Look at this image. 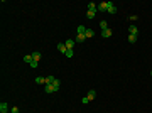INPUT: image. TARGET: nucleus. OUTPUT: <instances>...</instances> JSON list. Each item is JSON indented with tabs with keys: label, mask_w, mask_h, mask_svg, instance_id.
<instances>
[{
	"label": "nucleus",
	"mask_w": 152,
	"mask_h": 113,
	"mask_svg": "<svg viewBox=\"0 0 152 113\" xmlns=\"http://www.w3.org/2000/svg\"><path fill=\"white\" fill-rule=\"evenodd\" d=\"M86 96H88V100H90V101H91V100H95V98H96V91H95V89H90Z\"/></svg>",
	"instance_id": "obj_5"
},
{
	"label": "nucleus",
	"mask_w": 152,
	"mask_h": 113,
	"mask_svg": "<svg viewBox=\"0 0 152 113\" xmlns=\"http://www.w3.org/2000/svg\"><path fill=\"white\" fill-rule=\"evenodd\" d=\"M100 27H101V30L108 29V24H106V20H101V22H100Z\"/></svg>",
	"instance_id": "obj_19"
},
{
	"label": "nucleus",
	"mask_w": 152,
	"mask_h": 113,
	"mask_svg": "<svg viewBox=\"0 0 152 113\" xmlns=\"http://www.w3.org/2000/svg\"><path fill=\"white\" fill-rule=\"evenodd\" d=\"M78 34H86V29H85V25H78Z\"/></svg>",
	"instance_id": "obj_20"
},
{
	"label": "nucleus",
	"mask_w": 152,
	"mask_h": 113,
	"mask_svg": "<svg viewBox=\"0 0 152 113\" xmlns=\"http://www.w3.org/2000/svg\"><path fill=\"white\" fill-rule=\"evenodd\" d=\"M101 35H103V37H110V35H111V29H110V27L105 29V30L101 32Z\"/></svg>",
	"instance_id": "obj_14"
},
{
	"label": "nucleus",
	"mask_w": 152,
	"mask_h": 113,
	"mask_svg": "<svg viewBox=\"0 0 152 113\" xmlns=\"http://www.w3.org/2000/svg\"><path fill=\"white\" fill-rule=\"evenodd\" d=\"M95 15H96V12H91V10H88V14H86V17H88V19H93Z\"/></svg>",
	"instance_id": "obj_21"
},
{
	"label": "nucleus",
	"mask_w": 152,
	"mask_h": 113,
	"mask_svg": "<svg viewBox=\"0 0 152 113\" xmlns=\"http://www.w3.org/2000/svg\"><path fill=\"white\" fill-rule=\"evenodd\" d=\"M88 10H91V12H98V5L95 4V2H90V4H88Z\"/></svg>",
	"instance_id": "obj_4"
},
{
	"label": "nucleus",
	"mask_w": 152,
	"mask_h": 113,
	"mask_svg": "<svg viewBox=\"0 0 152 113\" xmlns=\"http://www.w3.org/2000/svg\"><path fill=\"white\" fill-rule=\"evenodd\" d=\"M150 76H152V71H150Z\"/></svg>",
	"instance_id": "obj_26"
},
{
	"label": "nucleus",
	"mask_w": 152,
	"mask_h": 113,
	"mask_svg": "<svg viewBox=\"0 0 152 113\" xmlns=\"http://www.w3.org/2000/svg\"><path fill=\"white\" fill-rule=\"evenodd\" d=\"M85 35H86V37H93V35H95V30H93V29H86V34H85Z\"/></svg>",
	"instance_id": "obj_17"
},
{
	"label": "nucleus",
	"mask_w": 152,
	"mask_h": 113,
	"mask_svg": "<svg viewBox=\"0 0 152 113\" xmlns=\"http://www.w3.org/2000/svg\"><path fill=\"white\" fill-rule=\"evenodd\" d=\"M44 93H54L52 84H44Z\"/></svg>",
	"instance_id": "obj_11"
},
{
	"label": "nucleus",
	"mask_w": 152,
	"mask_h": 113,
	"mask_svg": "<svg viewBox=\"0 0 152 113\" xmlns=\"http://www.w3.org/2000/svg\"><path fill=\"white\" fill-rule=\"evenodd\" d=\"M0 113H9V105H7L5 101L0 103Z\"/></svg>",
	"instance_id": "obj_2"
},
{
	"label": "nucleus",
	"mask_w": 152,
	"mask_h": 113,
	"mask_svg": "<svg viewBox=\"0 0 152 113\" xmlns=\"http://www.w3.org/2000/svg\"><path fill=\"white\" fill-rule=\"evenodd\" d=\"M108 9V2H100L98 4V12H106Z\"/></svg>",
	"instance_id": "obj_1"
},
{
	"label": "nucleus",
	"mask_w": 152,
	"mask_h": 113,
	"mask_svg": "<svg viewBox=\"0 0 152 113\" xmlns=\"http://www.w3.org/2000/svg\"><path fill=\"white\" fill-rule=\"evenodd\" d=\"M58 49H59V52H63V54H66V51H68V47H66L64 42H59V44H58Z\"/></svg>",
	"instance_id": "obj_6"
},
{
	"label": "nucleus",
	"mask_w": 152,
	"mask_h": 113,
	"mask_svg": "<svg viewBox=\"0 0 152 113\" xmlns=\"http://www.w3.org/2000/svg\"><path fill=\"white\" fill-rule=\"evenodd\" d=\"M85 39H86V35H85V34H78V35H76V39H74V41H76V42H83Z\"/></svg>",
	"instance_id": "obj_13"
},
{
	"label": "nucleus",
	"mask_w": 152,
	"mask_h": 113,
	"mask_svg": "<svg viewBox=\"0 0 152 113\" xmlns=\"http://www.w3.org/2000/svg\"><path fill=\"white\" fill-rule=\"evenodd\" d=\"M81 103H83V105H88V103H90V100H88V96H85V98L81 100Z\"/></svg>",
	"instance_id": "obj_22"
},
{
	"label": "nucleus",
	"mask_w": 152,
	"mask_h": 113,
	"mask_svg": "<svg viewBox=\"0 0 152 113\" xmlns=\"http://www.w3.org/2000/svg\"><path fill=\"white\" fill-rule=\"evenodd\" d=\"M51 84H52L54 91H58V89H59V86H61V81H59V79H54V81H52Z\"/></svg>",
	"instance_id": "obj_8"
},
{
	"label": "nucleus",
	"mask_w": 152,
	"mask_h": 113,
	"mask_svg": "<svg viewBox=\"0 0 152 113\" xmlns=\"http://www.w3.org/2000/svg\"><path fill=\"white\" fill-rule=\"evenodd\" d=\"M128 19H130V20H132V22H135V20H137V19H139V17H137V15H130Z\"/></svg>",
	"instance_id": "obj_24"
},
{
	"label": "nucleus",
	"mask_w": 152,
	"mask_h": 113,
	"mask_svg": "<svg viewBox=\"0 0 152 113\" xmlns=\"http://www.w3.org/2000/svg\"><path fill=\"white\" fill-rule=\"evenodd\" d=\"M35 83L37 84H47V79L42 78V76H39V78H35Z\"/></svg>",
	"instance_id": "obj_9"
},
{
	"label": "nucleus",
	"mask_w": 152,
	"mask_h": 113,
	"mask_svg": "<svg viewBox=\"0 0 152 113\" xmlns=\"http://www.w3.org/2000/svg\"><path fill=\"white\" fill-rule=\"evenodd\" d=\"M41 58H42V54H41V52H32V59H34V61L39 63V59H41Z\"/></svg>",
	"instance_id": "obj_12"
},
{
	"label": "nucleus",
	"mask_w": 152,
	"mask_h": 113,
	"mask_svg": "<svg viewBox=\"0 0 152 113\" xmlns=\"http://www.w3.org/2000/svg\"><path fill=\"white\" fill-rule=\"evenodd\" d=\"M74 42H76L74 39H68V41H66L64 44H66V47H68V49H73V46H74Z\"/></svg>",
	"instance_id": "obj_10"
},
{
	"label": "nucleus",
	"mask_w": 152,
	"mask_h": 113,
	"mask_svg": "<svg viewBox=\"0 0 152 113\" xmlns=\"http://www.w3.org/2000/svg\"><path fill=\"white\" fill-rule=\"evenodd\" d=\"M64 56H66V58H69V59H71V58H73V56H74V52H73V49H68Z\"/></svg>",
	"instance_id": "obj_18"
},
{
	"label": "nucleus",
	"mask_w": 152,
	"mask_h": 113,
	"mask_svg": "<svg viewBox=\"0 0 152 113\" xmlns=\"http://www.w3.org/2000/svg\"><path fill=\"white\" fill-rule=\"evenodd\" d=\"M30 68H37V61H32L30 63Z\"/></svg>",
	"instance_id": "obj_25"
},
{
	"label": "nucleus",
	"mask_w": 152,
	"mask_h": 113,
	"mask_svg": "<svg viewBox=\"0 0 152 113\" xmlns=\"http://www.w3.org/2000/svg\"><path fill=\"white\" fill-rule=\"evenodd\" d=\"M128 32H130V35H137V34H139V29H137L135 25H130V27H128Z\"/></svg>",
	"instance_id": "obj_7"
},
{
	"label": "nucleus",
	"mask_w": 152,
	"mask_h": 113,
	"mask_svg": "<svg viewBox=\"0 0 152 113\" xmlns=\"http://www.w3.org/2000/svg\"><path fill=\"white\" fill-rule=\"evenodd\" d=\"M24 61H25V63H29V64H30V63H32V61H34V59H32V54H27V56H24Z\"/></svg>",
	"instance_id": "obj_15"
},
{
	"label": "nucleus",
	"mask_w": 152,
	"mask_h": 113,
	"mask_svg": "<svg viewBox=\"0 0 152 113\" xmlns=\"http://www.w3.org/2000/svg\"><path fill=\"white\" fill-rule=\"evenodd\" d=\"M106 12H108V14H117V7L113 5L111 2H108V9H106Z\"/></svg>",
	"instance_id": "obj_3"
},
{
	"label": "nucleus",
	"mask_w": 152,
	"mask_h": 113,
	"mask_svg": "<svg viewBox=\"0 0 152 113\" xmlns=\"http://www.w3.org/2000/svg\"><path fill=\"white\" fill-rule=\"evenodd\" d=\"M128 42L130 44H135L137 42V35H128Z\"/></svg>",
	"instance_id": "obj_16"
},
{
	"label": "nucleus",
	"mask_w": 152,
	"mask_h": 113,
	"mask_svg": "<svg viewBox=\"0 0 152 113\" xmlns=\"http://www.w3.org/2000/svg\"><path fill=\"white\" fill-rule=\"evenodd\" d=\"M10 113H19V108H17V106H12V108H10Z\"/></svg>",
	"instance_id": "obj_23"
}]
</instances>
